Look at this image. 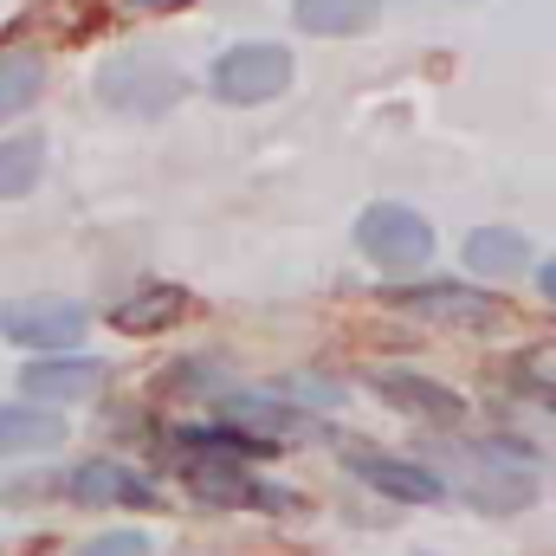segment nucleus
<instances>
[{
    "mask_svg": "<svg viewBox=\"0 0 556 556\" xmlns=\"http://www.w3.org/2000/svg\"><path fill=\"white\" fill-rule=\"evenodd\" d=\"M181 479L207 498V505H285V492H266L240 459L227 453H188L181 459Z\"/></svg>",
    "mask_w": 556,
    "mask_h": 556,
    "instance_id": "9",
    "label": "nucleus"
},
{
    "mask_svg": "<svg viewBox=\"0 0 556 556\" xmlns=\"http://www.w3.org/2000/svg\"><path fill=\"white\" fill-rule=\"evenodd\" d=\"M220 420L260 446H278V440H317V415H298L273 395H220Z\"/></svg>",
    "mask_w": 556,
    "mask_h": 556,
    "instance_id": "10",
    "label": "nucleus"
},
{
    "mask_svg": "<svg viewBox=\"0 0 556 556\" xmlns=\"http://www.w3.org/2000/svg\"><path fill=\"white\" fill-rule=\"evenodd\" d=\"M291 52L266 46V39H247V46H227L214 65H207V91L233 111H253V104H273L291 91Z\"/></svg>",
    "mask_w": 556,
    "mask_h": 556,
    "instance_id": "4",
    "label": "nucleus"
},
{
    "mask_svg": "<svg viewBox=\"0 0 556 556\" xmlns=\"http://www.w3.org/2000/svg\"><path fill=\"white\" fill-rule=\"evenodd\" d=\"M85 324H91V311L78 298H13V304H0V337L13 350H33V356H72Z\"/></svg>",
    "mask_w": 556,
    "mask_h": 556,
    "instance_id": "5",
    "label": "nucleus"
},
{
    "mask_svg": "<svg viewBox=\"0 0 556 556\" xmlns=\"http://www.w3.org/2000/svg\"><path fill=\"white\" fill-rule=\"evenodd\" d=\"M273 402H285V408H298L304 415V402H343V389L337 382H317V376H291V382H273Z\"/></svg>",
    "mask_w": 556,
    "mask_h": 556,
    "instance_id": "18",
    "label": "nucleus"
},
{
    "mask_svg": "<svg viewBox=\"0 0 556 556\" xmlns=\"http://www.w3.org/2000/svg\"><path fill=\"white\" fill-rule=\"evenodd\" d=\"M350 479H363L369 492H382L395 505H440L446 498L440 472H427L415 459H395V453H350Z\"/></svg>",
    "mask_w": 556,
    "mask_h": 556,
    "instance_id": "7",
    "label": "nucleus"
},
{
    "mask_svg": "<svg viewBox=\"0 0 556 556\" xmlns=\"http://www.w3.org/2000/svg\"><path fill=\"white\" fill-rule=\"evenodd\" d=\"M65 498L72 505H85V511H98V505H155V492L142 485L137 472H124L117 459H78L72 472H65Z\"/></svg>",
    "mask_w": 556,
    "mask_h": 556,
    "instance_id": "11",
    "label": "nucleus"
},
{
    "mask_svg": "<svg viewBox=\"0 0 556 556\" xmlns=\"http://www.w3.org/2000/svg\"><path fill=\"white\" fill-rule=\"evenodd\" d=\"M369 389H376V402H389V408H402V415L427 420V427H459V415H466V402H459L446 382L415 376V369H382Z\"/></svg>",
    "mask_w": 556,
    "mask_h": 556,
    "instance_id": "8",
    "label": "nucleus"
},
{
    "mask_svg": "<svg viewBox=\"0 0 556 556\" xmlns=\"http://www.w3.org/2000/svg\"><path fill=\"white\" fill-rule=\"evenodd\" d=\"M65 433V420L52 408H33V402H0V459H20V453H52Z\"/></svg>",
    "mask_w": 556,
    "mask_h": 556,
    "instance_id": "13",
    "label": "nucleus"
},
{
    "mask_svg": "<svg viewBox=\"0 0 556 556\" xmlns=\"http://www.w3.org/2000/svg\"><path fill=\"white\" fill-rule=\"evenodd\" d=\"M531 266V240L518 227H479L466 240V273L472 278H518Z\"/></svg>",
    "mask_w": 556,
    "mask_h": 556,
    "instance_id": "14",
    "label": "nucleus"
},
{
    "mask_svg": "<svg viewBox=\"0 0 556 556\" xmlns=\"http://www.w3.org/2000/svg\"><path fill=\"white\" fill-rule=\"evenodd\" d=\"M188 311V291L181 285H162V278H149L137 291H124L117 304H111V330H124V337H155V330H175V317Z\"/></svg>",
    "mask_w": 556,
    "mask_h": 556,
    "instance_id": "12",
    "label": "nucleus"
},
{
    "mask_svg": "<svg viewBox=\"0 0 556 556\" xmlns=\"http://www.w3.org/2000/svg\"><path fill=\"white\" fill-rule=\"evenodd\" d=\"M538 291L556 304V260H544V266H538Z\"/></svg>",
    "mask_w": 556,
    "mask_h": 556,
    "instance_id": "20",
    "label": "nucleus"
},
{
    "mask_svg": "<svg viewBox=\"0 0 556 556\" xmlns=\"http://www.w3.org/2000/svg\"><path fill=\"white\" fill-rule=\"evenodd\" d=\"M188 98V78L175 72V59H162V52H117V59H104V72H98V104L104 111H124V117H162V111H175Z\"/></svg>",
    "mask_w": 556,
    "mask_h": 556,
    "instance_id": "1",
    "label": "nucleus"
},
{
    "mask_svg": "<svg viewBox=\"0 0 556 556\" xmlns=\"http://www.w3.org/2000/svg\"><path fill=\"white\" fill-rule=\"evenodd\" d=\"M130 7H181V0H130Z\"/></svg>",
    "mask_w": 556,
    "mask_h": 556,
    "instance_id": "22",
    "label": "nucleus"
},
{
    "mask_svg": "<svg viewBox=\"0 0 556 556\" xmlns=\"http://www.w3.org/2000/svg\"><path fill=\"white\" fill-rule=\"evenodd\" d=\"M46 175V137L39 130H20V137H0V201H20L33 194Z\"/></svg>",
    "mask_w": 556,
    "mask_h": 556,
    "instance_id": "17",
    "label": "nucleus"
},
{
    "mask_svg": "<svg viewBox=\"0 0 556 556\" xmlns=\"http://www.w3.org/2000/svg\"><path fill=\"white\" fill-rule=\"evenodd\" d=\"M111 382L104 356H33L20 369V402L33 408H65V402H91Z\"/></svg>",
    "mask_w": 556,
    "mask_h": 556,
    "instance_id": "6",
    "label": "nucleus"
},
{
    "mask_svg": "<svg viewBox=\"0 0 556 556\" xmlns=\"http://www.w3.org/2000/svg\"><path fill=\"white\" fill-rule=\"evenodd\" d=\"M538 395H544V402L556 408V376H544V382H538Z\"/></svg>",
    "mask_w": 556,
    "mask_h": 556,
    "instance_id": "21",
    "label": "nucleus"
},
{
    "mask_svg": "<svg viewBox=\"0 0 556 556\" xmlns=\"http://www.w3.org/2000/svg\"><path fill=\"white\" fill-rule=\"evenodd\" d=\"M382 298H389V311H408L433 330H492V324H505V298L485 291V285H459V278H415V285H395Z\"/></svg>",
    "mask_w": 556,
    "mask_h": 556,
    "instance_id": "3",
    "label": "nucleus"
},
{
    "mask_svg": "<svg viewBox=\"0 0 556 556\" xmlns=\"http://www.w3.org/2000/svg\"><path fill=\"white\" fill-rule=\"evenodd\" d=\"M39 91H46V52L39 46L0 52V124H13L26 104H39Z\"/></svg>",
    "mask_w": 556,
    "mask_h": 556,
    "instance_id": "15",
    "label": "nucleus"
},
{
    "mask_svg": "<svg viewBox=\"0 0 556 556\" xmlns=\"http://www.w3.org/2000/svg\"><path fill=\"white\" fill-rule=\"evenodd\" d=\"M72 556H149V538L142 531H104V538H85Z\"/></svg>",
    "mask_w": 556,
    "mask_h": 556,
    "instance_id": "19",
    "label": "nucleus"
},
{
    "mask_svg": "<svg viewBox=\"0 0 556 556\" xmlns=\"http://www.w3.org/2000/svg\"><path fill=\"white\" fill-rule=\"evenodd\" d=\"M433 247H440L433 220L415 214L408 201H369V207L356 214V253H363L376 273H420V266L433 260Z\"/></svg>",
    "mask_w": 556,
    "mask_h": 556,
    "instance_id": "2",
    "label": "nucleus"
},
{
    "mask_svg": "<svg viewBox=\"0 0 556 556\" xmlns=\"http://www.w3.org/2000/svg\"><path fill=\"white\" fill-rule=\"evenodd\" d=\"M291 20L317 39H350L376 20V0H291Z\"/></svg>",
    "mask_w": 556,
    "mask_h": 556,
    "instance_id": "16",
    "label": "nucleus"
}]
</instances>
